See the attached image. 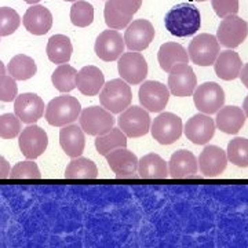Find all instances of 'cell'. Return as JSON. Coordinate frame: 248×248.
<instances>
[{
	"mask_svg": "<svg viewBox=\"0 0 248 248\" xmlns=\"http://www.w3.org/2000/svg\"><path fill=\"white\" fill-rule=\"evenodd\" d=\"M164 24L171 35L178 37L195 35L202 25L200 11L190 3H181L170 9L164 18Z\"/></svg>",
	"mask_w": 248,
	"mask_h": 248,
	"instance_id": "1",
	"label": "cell"
},
{
	"mask_svg": "<svg viewBox=\"0 0 248 248\" xmlns=\"http://www.w3.org/2000/svg\"><path fill=\"white\" fill-rule=\"evenodd\" d=\"M81 112V105L78 98L71 95L55 97L46 107V120L50 125L63 127L68 124L75 123L79 119Z\"/></svg>",
	"mask_w": 248,
	"mask_h": 248,
	"instance_id": "2",
	"label": "cell"
},
{
	"mask_svg": "<svg viewBox=\"0 0 248 248\" xmlns=\"http://www.w3.org/2000/svg\"><path fill=\"white\" fill-rule=\"evenodd\" d=\"M133 99L131 87L123 79H113L105 83L99 93L101 105L110 113L117 115L130 107Z\"/></svg>",
	"mask_w": 248,
	"mask_h": 248,
	"instance_id": "3",
	"label": "cell"
},
{
	"mask_svg": "<svg viewBox=\"0 0 248 248\" xmlns=\"http://www.w3.org/2000/svg\"><path fill=\"white\" fill-rule=\"evenodd\" d=\"M141 4L142 0H107L104 10L107 25L116 31L128 27Z\"/></svg>",
	"mask_w": 248,
	"mask_h": 248,
	"instance_id": "4",
	"label": "cell"
},
{
	"mask_svg": "<svg viewBox=\"0 0 248 248\" xmlns=\"http://www.w3.org/2000/svg\"><path fill=\"white\" fill-rule=\"evenodd\" d=\"M221 51L219 42L217 36L210 33H200L193 37L187 48L189 60L199 66H210L213 65L218 54Z\"/></svg>",
	"mask_w": 248,
	"mask_h": 248,
	"instance_id": "5",
	"label": "cell"
},
{
	"mask_svg": "<svg viewBox=\"0 0 248 248\" xmlns=\"http://www.w3.org/2000/svg\"><path fill=\"white\" fill-rule=\"evenodd\" d=\"M152 137L160 145H171L178 141L184 131V124L181 117L171 112L160 113L151 124Z\"/></svg>",
	"mask_w": 248,
	"mask_h": 248,
	"instance_id": "6",
	"label": "cell"
},
{
	"mask_svg": "<svg viewBox=\"0 0 248 248\" xmlns=\"http://www.w3.org/2000/svg\"><path fill=\"white\" fill-rule=\"evenodd\" d=\"M79 122L84 133L98 137L113 128L115 117L104 107H90L80 112Z\"/></svg>",
	"mask_w": 248,
	"mask_h": 248,
	"instance_id": "7",
	"label": "cell"
},
{
	"mask_svg": "<svg viewBox=\"0 0 248 248\" xmlns=\"http://www.w3.org/2000/svg\"><path fill=\"white\" fill-rule=\"evenodd\" d=\"M119 128L130 138H140L151 130V116L145 108L128 107L117 120Z\"/></svg>",
	"mask_w": 248,
	"mask_h": 248,
	"instance_id": "8",
	"label": "cell"
},
{
	"mask_svg": "<svg viewBox=\"0 0 248 248\" xmlns=\"http://www.w3.org/2000/svg\"><path fill=\"white\" fill-rule=\"evenodd\" d=\"M196 108L205 115L217 113L225 104V91L215 81H205L196 87L193 93Z\"/></svg>",
	"mask_w": 248,
	"mask_h": 248,
	"instance_id": "9",
	"label": "cell"
},
{
	"mask_svg": "<svg viewBox=\"0 0 248 248\" xmlns=\"http://www.w3.org/2000/svg\"><path fill=\"white\" fill-rule=\"evenodd\" d=\"M248 36V24L243 18L237 16H228L221 21L217 39L219 45L226 48H236L239 47Z\"/></svg>",
	"mask_w": 248,
	"mask_h": 248,
	"instance_id": "10",
	"label": "cell"
},
{
	"mask_svg": "<svg viewBox=\"0 0 248 248\" xmlns=\"http://www.w3.org/2000/svg\"><path fill=\"white\" fill-rule=\"evenodd\" d=\"M119 75L128 84H141L148 76V63L140 51L124 53L117 62Z\"/></svg>",
	"mask_w": 248,
	"mask_h": 248,
	"instance_id": "11",
	"label": "cell"
},
{
	"mask_svg": "<svg viewBox=\"0 0 248 248\" xmlns=\"http://www.w3.org/2000/svg\"><path fill=\"white\" fill-rule=\"evenodd\" d=\"M18 143H19V149L22 152V155L27 159L35 160L39 156H42L47 149L48 137L42 127L36 124H29L27 128H24L22 133L19 134Z\"/></svg>",
	"mask_w": 248,
	"mask_h": 248,
	"instance_id": "12",
	"label": "cell"
},
{
	"mask_svg": "<svg viewBox=\"0 0 248 248\" xmlns=\"http://www.w3.org/2000/svg\"><path fill=\"white\" fill-rule=\"evenodd\" d=\"M138 97L141 105L148 112H161L169 104L170 90L160 81L146 80L142 81V86L138 91Z\"/></svg>",
	"mask_w": 248,
	"mask_h": 248,
	"instance_id": "13",
	"label": "cell"
},
{
	"mask_svg": "<svg viewBox=\"0 0 248 248\" xmlns=\"http://www.w3.org/2000/svg\"><path fill=\"white\" fill-rule=\"evenodd\" d=\"M169 89L175 97H190L197 87V78L192 66L178 63L169 72Z\"/></svg>",
	"mask_w": 248,
	"mask_h": 248,
	"instance_id": "14",
	"label": "cell"
},
{
	"mask_svg": "<svg viewBox=\"0 0 248 248\" xmlns=\"http://www.w3.org/2000/svg\"><path fill=\"white\" fill-rule=\"evenodd\" d=\"M155 39V28L148 19H135L125 29L124 43L131 51H143Z\"/></svg>",
	"mask_w": 248,
	"mask_h": 248,
	"instance_id": "15",
	"label": "cell"
},
{
	"mask_svg": "<svg viewBox=\"0 0 248 248\" xmlns=\"http://www.w3.org/2000/svg\"><path fill=\"white\" fill-rule=\"evenodd\" d=\"M124 47H125L124 37H122V35L116 29L109 28L108 31H104L98 35L94 50L102 61L110 62L120 58V55L124 51Z\"/></svg>",
	"mask_w": 248,
	"mask_h": 248,
	"instance_id": "16",
	"label": "cell"
},
{
	"mask_svg": "<svg viewBox=\"0 0 248 248\" xmlns=\"http://www.w3.org/2000/svg\"><path fill=\"white\" fill-rule=\"evenodd\" d=\"M14 115L25 124H35L45 115V102L37 94L25 93L17 95L14 102Z\"/></svg>",
	"mask_w": 248,
	"mask_h": 248,
	"instance_id": "17",
	"label": "cell"
},
{
	"mask_svg": "<svg viewBox=\"0 0 248 248\" xmlns=\"http://www.w3.org/2000/svg\"><path fill=\"white\" fill-rule=\"evenodd\" d=\"M186 138L195 145H205L213 140L215 134V123L205 113H197L192 116L184 127Z\"/></svg>",
	"mask_w": 248,
	"mask_h": 248,
	"instance_id": "18",
	"label": "cell"
},
{
	"mask_svg": "<svg viewBox=\"0 0 248 248\" xmlns=\"http://www.w3.org/2000/svg\"><path fill=\"white\" fill-rule=\"evenodd\" d=\"M226 152L219 146L207 145L199 156V170L204 177L214 178L221 175L228 166Z\"/></svg>",
	"mask_w": 248,
	"mask_h": 248,
	"instance_id": "19",
	"label": "cell"
},
{
	"mask_svg": "<svg viewBox=\"0 0 248 248\" xmlns=\"http://www.w3.org/2000/svg\"><path fill=\"white\" fill-rule=\"evenodd\" d=\"M105 157L109 167L117 178H134L138 171L137 156L125 148H117L115 151L109 152Z\"/></svg>",
	"mask_w": 248,
	"mask_h": 248,
	"instance_id": "20",
	"label": "cell"
},
{
	"mask_svg": "<svg viewBox=\"0 0 248 248\" xmlns=\"http://www.w3.org/2000/svg\"><path fill=\"white\" fill-rule=\"evenodd\" d=\"M199 170V161L190 151L181 149L172 153L169 161V175L174 179L195 177Z\"/></svg>",
	"mask_w": 248,
	"mask_h": 248,
	"instance_id": "21",
	"label": "cell"
},
{
	"mask_svg": "<svg viewBox=\"0 0 248 248\" xmlns=\"http://www.w3.org/2000/svg\"><path fill=\"white\" fill-rule=\"evenodd\" d=\"M24 27L32 35H46L53 27V14L40 4H32L22 18Z\"/></svg>",
	"mask_w": 248,
	"mask_h": 248,
	"instance_id": "22",
	"label": "cell"
},
{
	"mask_svg": "<svg viewBox=\"0 0 248 248\" xmlns=\"http://www.w3.org/2000/svg\"><path fill=\"white\" fill-rule=\"evenodd\" d=\"M60 145L62 151L72 159L81 156L86 146L84 131L81 130V127L73 123L63 125L60 131Z\"/></svg>",
	"mask_w": 248,
	"mask_h": 248,
	"instance_id": "23",
	"label": "cell"
},
{
	"mask_svg": "<svg viewBox=\"0 0 248 248\" xmlns=\"http://www.w3.org/2000/svg\"><path fill=\"white\" fill-rule=\"evenodd\" d=\"M104 84H105L104 73L99 68L94 66V65L84 66L78 72L76 87L84 95H89V97L97 95V94H99Z\"/></svg>",
	"mask_w": 248,
	"mask_h": 248,
	"instance_id": "24",
	"label": "cell"
},
{
	"mask_svg": "<svg viewBox=\"0 0 248 248\" xmlns=\"http://www.w3.org/2000/svg\"><path fill=\"white\" fill-rule=\"evenodd\" d=\"M243 68V62L237 53H234L232 48L219 51L217 60L214 62V69L217 76L222 80H234L239 78L240 71Z\"/></svg>",
	"mask_w": 248,
	"mask_h": 248,
	"instance_id": "25",
	"label": "cell"
},
{
	"mask_svg": "<svg viewBox=\"0 0 248 248\" xmlns=\"http://www.w3.org/2000/svg\"><path fill=\"white\" fill-rule=\"evenodd\" d=\"M247 116L239 107H222L217 112L215 125L225 134H237L246 123Z\"/></svg>",
	"mask_w": 248,
	"mask_h": 248,
	"instance_id": "26",
	"label": "cell"
},
{
	"mask_svg": "<svg viewBox=\"0 0 248 248\" xmlns=\"http://www.w3.org/2000/svg\"><path fill=\"white\" fill-rule=\"evenodd\" d=\"M138 174L142 179H166L169 177V166L159 155L149 153L138 160Z\"/></svg>",
	"mask_w": 248,
	"mask_h": 248,
	"instance_id": "27",
	"label": "cell"
},
{
	"mask_svg": "<svg viewBox=\"0 0 248 248\" xmlns=\"http://www.w3.org/2000/svg\"><path fill=\"white\" fill-rule=\"evenodd\" d=\"M157 60H159L160 68L164 72H170L178 63H187L189 55L182 46L174 42H169L161 45L159 48Z\"/></svg>",
	"mask_w": 248,
	"mask_h": 248,
	"instance_id": "28",
	"label": "cell"
},
{
	"mask_svg": "<svg viewBox=\"0 0 248 248\" xmlns=\"http://www.w3.org/2000/svg\"><path fill=\"white\" fill-rule=\"evenodd\" d=\"M46 51L50 61L61 65V63L69 62L72 53H73V46L68 36L54 35L48 39Z\"/></svg>",
	"mask_w": 248,
	"mask_h": 248,
	"instance_id": "29",
	"label": "cell"
},
{
	"mask_svg": "<svg viewBox=\"0 0 248 248\" xmlns=\"http://www.w3.org/2000/svg\"><path fill=\"white\" fill-rule=\"evenodd\" d=\"M97 177L98 169L95 163L80 156L72 159L65 170L66 179H95Z\"/></svg>",
	"mask_w": 248,
	"mask_h": 248,
	"instance_id": "30",
	"label": "cell"
},
{
	"mask_svg": "<svg viewBox=\"0 0 248 248\" xmlns=\"http://www.w3.org/2000/svg\"><path fill=\"white\" fill-rule=\"evenodd\" d=\"M127 146V135L117 127H113L110 131L98 135L95 138V149L99 155L107 156L109 152L115 151L117 148Z\"/></svg>",
	"mask_w": 248,
	"mask_h": 248,
	"instance_id": "31",
	"label": "cell"
},
{
	"mask_svg": "<svg viewBox=\"0 0 248 248\" xmlns=\"http://www.w3.org/2000/svg\"><path fill=\"white\" fill-rule=\"evenodd\" d=\"M10 76L16 80H28L33 78L37 72V66L33 58L28 57L25 54H18L11 58L7 66Z\"/></svg>",
	"mask_w": 248,
	"mask_h": 248,
	"instance_id": "32",
	"label": "cell"
},
{
	"mask_svg": "<svg viewBox=\"0 0 248 248\" xmlns=\"http://www.w3.org/2000/svg\"><path fill=\"white\" fill-rule=\"evenodd\" d=\"M76 78H78V71L68 65V63H61L51 76L54 87L61 91V93H69L72 90L76 89Z\"/></svg>",
	"mask_w": 248,
	"mask_h": 248,
	"instance_id": "33",
	"label": "cell"
},
{
	"mask_svg": "<svg viewBox=\"0 0 248 248\" xmlns=\"http://www.w3.org/2000/svg\"><path fill=\"white\" fill-rule=\"evenodd\" d=\"M226 156L232 164L237 167H248V140L243 137H236L228 143Z\"/></svg>",
	"mask_w": 248,
	"mask_h": 248,
	"instance_id": "34",
	"label": "cell"
},
{
	"mask_svg": "<svg viewBox=\"0 0 248 248\" xmlns=\"http://www.w3.org/2000/svg\"><path fill=\"white\" fill-rule=\"evenodd\" d=\"M71 21L75 27L86 28L94 21V7L86 0H76L71 7Z\"/></svg>",
	"mask_w": 248,
	"mask_h": 248,
	"instance_id": "35",
	"label": "cell"
},
{
	"mask_svg": "<svg viewBox=\"0 0 248 248\" xmlns=\"http://www.w3.org/2000/svg\"><path fill=\"white\" fill-rule=\"evenodd\" d=\"M21 25V17L10 7H0V37L13 35Z\"/></svg>",
	"mask_w": 248,
	"mask_h": 248,
	"instance_id": "36",
	"label": "cell"
},
{
	"mask_svg": "<svg viewBox=\"0 0 248 248\" xmlns=\"http://www.w3.org/2000/svg\"><path fill=\"white\" fill-rule=\"evenodd\" d=\"M21 133V120L13 113L0 116V138L13 140Z\"/></svg>",
	"mask_w": 248,
	"mask_h": 248,
	"instance_id": "37",
	"label": "cell"
},
{
	"mask_svg": "<svg viewBox=\"0 0 248 248\" xmlns=\"http://www.w3.org/2000/svg\"><path fill=\"white\" fill-rule=\"evenodd\" d=\"M9 178L11 179H40L42 174L36 163L21 161L11 169Z\"/></svg>",
	"mask_w": 248,
	"mask_h": 248,
	"instance_id": "38",
	"label": "cell"
},
{
	"mask_svg": "<svg viewBox=\"0 0 248 248\" xmlns=\"http://www.w3.org/2000/svg\"><path fill=\"white\" fill-rule=\"evenodd\" d=\"M18 86L16 79L9 75H0V101L11 102L17 98Z\"/></svg>",
	"mask_w": 248,
	"mask_h": 248,
	"instance_id": "39",
	"label": "cell"
},
{
	"mask_svg": "<svg viewBox=\"0 0 248 248\" xmlns=\"http://www.w3.org/2000/svg\"><path fill=\"white\" fill-rule=\"evenodd\" d=\"M211 4L219 18L236 16L239 13V0H211Z\"/></svg>",
	"mask_w": 248,
	"mask_h": 248,
	"instance_id": "40",
	"label": "cell"
},
{
	"mask_svg": "<svg viewBox=\"0 0 248 248\" xmlns=\"http://www.w3.org/2000/svg\"><path fill=\"white\" fill-rule=\"evenodd\" d=\"M10 171H11L10 163L7 161V160L4 159L3 156H0V179H6V178H9Z\"/></svg>",
	"mask_w": 248,
	"mask_h": 248,
	"instance_id": "41",
	"label": "cell"
},
{
	"mask_svg": "<svg viewBox=\"0 0 248 248\" xmlns=\"http://www.w3.org/2000/svg\"><path fill=\"white\" fill-rule=\"evenodd\" d=\"M239 78L240 80H241V83H243V84H244V86L248 89V63H246V65L241 68Z\"/></svg>",
	"mask_w": 248,
	"mask_h": 248,
	"instance_id": "42",
	"label": "cell"
},
{
	"mask_svg": "<svg viewBox=\"0 0 248 248\" xmlns=\"http://www.w3.org/2000/svg\"><path fill=\"white\" fill-rule=\"evenodd\" d=\"M243 110H244V113H246V116L248 117V95L246 97V99H244V102H243Z\"/></svg>",
	"mask_w": 248,
	"mask_h": 248,
	"instance_id": "43",
	"label": "cell"
},
{
	"mask_svg": "<svg viewBox=\"0 0 248 248\" xmlns=\"http://www.w3.org/2000/svg\"><path fill=\"white\" fill-rule=\"evenodd\" d=\"M0 75H6V68L3 65V62L0 61Z\"/></svg>",
	"mask_w": 248,
	"mask_h": 248,
	"instance_id": "44",
	"label": "cell"
},
{
	"mask_svg": "<svg viewBox=\"0 0 248 248\" xmlns=\"http://www.w3.org/2000/svg\"><path fill=\"white\" fill-rule=\"evenodd\" d=\"M25 3H28V4H37L40 0H24Z\"/></svg>",
	"mask_w": 248,
	"mask_h": 248,
	"instance_id": "45",
	"label": "cell"
},
{
	"mask_svg": "<svg viewBox=\"0 0 248 248\" xmlns=\"http://www.w3.org/2000/svg\"><path fill=\"white\" fill-rule=\"evenodd\" d=\"M193 1H205V0H193Z\"/></svg>",
	"mask_w": 248,
	"mask_h": 248,
	"instance_id": "46",
	"label": "cell"
},
{
	"mask_svg": "<svg viewBox=\"0 0 248 248\" xmlns=\"http://www.w3.org/2000/svg\"><path fill=\"white\" fill-rule=\"evenodd\" d=\"M65 1H76V0H65Z\"/></svg>",
	"mask_w": 248,
	"mask_h": 248,
	"instance_id": "47",
	"label": "cell"
}]
</instances>
